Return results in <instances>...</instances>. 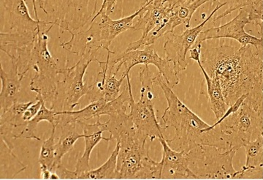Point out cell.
Here are the masks:
<instances>
[{
	"instance_id": "26",
	"label": "cell",
	"mask_w": 263,
	"mask_h": 180,
	"mask_svg": "<svg viewBox=\"0 0 263 180\" xmlns=\"http://www.w3.org/2000/svg\"><path fill=\"white\" fill-rule=\"evenodd\" d=\"M117 74L114 71H108L107 74L104 85V100L106 102L116 99L120 95L121 86L124 79H127V74L124 72L119 79H117Z\"/></svg>"
},
{
	"instance_id": "16",
	"label": "cell",
	"mask_w": 263,
	"mask_h": 180,
	"mask_svg": "<svg viewBox=\"0 0 263 180\" xmlns=\"http://www.w3.org/2000/svg\"><path fill=\"white\" fill-rule=\"evenodd\" d=\"M159 141L162 146L161 179H198L189 166L186 152L173 150L164 137Z\"/></svg>"
},
{
	"instance_id": "22",
	"label": "cell",
	"mask_w": 263,
	"mask_h": 180,
	"mask_svg": "<svg viewBox=\"0 0 263 180\" xmlns=\"http://www.w3.org/2000/svg\"><path fill=\"white\" fill-rule=\"evenodd\" d=\"M209 2L218 3L219 0H190L184 4L176 7L173 10L172 14L168 21L171 29L174 31L175 28L181 24H184L186 29L190 27V21L195 12L200 6Z\"/></svg>"
},
{
	"instance_id": "32",
	"label": "cell",
	"mask_w": 263,
	"mask_h": 180,
	"mask_svg": "<svg viewBox=\"0 0 263 180\" xmlns=\"http://www.w3.org/2000/svg\"><path fill=\"white\" fill-rule=\"evenodd\" d=\"M35 1L36 0H32L33 8H34V15H35L36 20H40L39 18H38L37 7H36Z\"/></svg>"
},
{
	"instance_id": "28",
	"label": "cell",
	"mask_w": 263,
	"mask_h": 180,
	"mask_svg": "<svg viewBox=\"0 0 263 180\" xmlns=\"http://www.w3.org/2000/svg\"><path fill=\"white\" fill-rule=\"evenodd\" d=\"M119 0H103V4H102L101 8L99 12L95 15L94 18L91 20V23L95 22V19L103 14L110 15L114 12L115 5L117 4Z\"/></svg>"
},
{
	"instance_id": "29",
	"label": "cell",
	"mask_w": 263,
	"mask_h": 180,
	"mask_svg": "<svg viewBox=\"0 0 263 180\" xmlns=\"http://www.w3.org/2000/svg\"><path fill=\"white\" fill-rule=\"evenodd\" d=\"M53 172L57 173L60 179H77L78 175L76 171H72L66 169L63 164H60L53 169Z\"/></svg>"
},
{
	"instance_id": "19",
	"label": "cell",
	"mask_w": 263,
	"mask_h": 180,
	"mask_svg": "<svg viewBox=\"0 0 263 180\" xmlns=\"http://www.w3.org/2000/svg\"><path fill=\"white\" fill-rule=\"evenodd\" d=\"M77 122L59 123L55 124L57 129L60 130V136L56 141L55 150V163L51 171L62 164V160L66 154L73 150L74 145L79 138H84V133H79L76 130Z\"/></svg>"
},
{
	"instance_id": "25",
	"label": "cell",
	"mask_w": 263,
	"mask_h": 180,
	"mask_svg": "<svg viewBox=\"0 0 263 180\" xmlns=\"http://www.w3.org/2000/svg\"><path fill=\"white\" fill-rule=\"evenodd\" d=\"M56 125H53L51 136L43 141L40 152L38 163L40 165L46 166L52 170L55 163V150H56Z\"/></svg>"
},
{
	"instance_id": "1",
	"label": "cell",
	"mask_w": 263,
	"mask_h": 180,
	"mask_svg": "<svg viewBox=\"0 0 263 180\" xmlns=\"http://www.w3.org/2000/svg\"><path fill=\"white\" fill-rule=\"evenodd\" d=\"M200 62L208 75L219 81L229 106L249 95L252 80L258 75V62L248 46L235 47L226 43L201 46Z\"/></svg>"
},
{
	"instance_id": "24",
	"label": "cell",
	"mask_w": 263,
	"mask_h": 180,
	"mask_svg": "<svg viewBox=\"0 0 263 180\" xmlns=\"http://www.w3.org/2000/svg\"><path fill=\"white\" fill-rule=\"evenodd\" d=\"M46 102H43L42 106L38 113L34 116V118L27 122L24 131L21 133L19 138L41 141V138L38 137L36 134V130H37L38 124L42 121H47L52 126L55 125L57 121V112L53 109H48L46 106Z\"/></svg>"
},
{
	"instance_id": "2",
	"label": "cell",
	"mask_w": 263,
	"mask_h": 180,
	"mask_svg": "<svg viewBox=\"0 0 263 180\" xmlns=\"http://www.w3.org/2000/svg\"><path fill=\"white\" fill-rule=\"evenodd\" d=\"M153 81L162 90L167 102V108L164 111L162 119L164 128H174V137L166 139L173 150L187 152L198 145H209L222 150H230L221 136L219 126L209 131L211 125L204 122L178 98L160 73L153 78Z\"/></svg>"
},
{
	"instance_id": "18",
	"label": "cell",
	"mask_w": 263,
	"mask_h": 180,
	"mask_svg": "<svg viewBox=\"0 0 263 180\" xmlns=\"http://www.w3.org/2000/svg\"><path fill=\"white\" fill-rule=\"evenodd\" d=\"M0 78L2 81L0 111L2 114L11 107L15 102L18 101L23 79L19 76L16 65L12 63L11 68L8 72L5 70L3 64H1Z\"/></svg>"
},
{
	"instance_id": "7",
	"label": "cell",
	"mask_w": 263,
	"mask_h": 180,
	"mask_svg": "<svg viewBox=\"0 0 263 180\" xmlns=\"http://www.w3.org/2000/svg\"><path fill=\"white\" fill-rule=\"evenodd\" d=\"M148 65H144L140 73L141 83V98L135 101L132 95L129 105L132 121L141 136L150 138L151 141L164 137L162 128L159 123L155 109V95L153 84H155Z\"/></svg>"
},
{
	"instance_id": "21",
	"label": "cell",
	"mask_w": 263,
	"mask_h": 180,
	"mask_svg": "<svg viewBox=\"0 0 263 180\" xmlns=\"http://www.w3.org/2000/svg\"><path fill=\"white\" fill-rule=\"evenodd\" d=\"M120 145L117 142L115 149L112 152L108 160L104 163L98 169L81 173L78 176V179L102 180V179H120L117 170V157L119 155Z\"/></svg>"
},
{
	"instance_id": "17",
	"label": "cell",
	"mask_w": 263,
	"mask_h": 180,
	"mask_svg": "<svg viewBox=\"0 0 263 180\" xmlns=\"http://www.w3.org/2000/svg\"><path fill=\"white\" fill-rule=\"evenodd\" d=\"M77 124L82 128L83 133L84 134L85 147L84 153L80 158L78 159L76 165V172L78 176L81 173L91 170L89 165L90 157L91 152L95 147L98 145L102 140L106 141H111V138H105L103 136V133L105 132L103 123L100 122V117L95 123L89 124L84 121H79Z\"/></svg>"
},
{
	"instance_id": "30",
	"label": "cell",
	"mask_w": 263,
	"mask_h": 180,
	"mask_svg": "<svg viewBox=\"0 0 263 180\" xmlns=\"http://www.w3.org/2000/svg\"><path fill=\"white\" fill-rule=\"evenodd\" d=\"M41 179L47 180L51 179L52 171L46 166H41Z\"/></svg>"
},
{
	"instance_id": "8",
	"label": "cell",
	"mask_w": 263,
	"mask_h": 180,
	"mask_svg": "<svg viewBox=\"0 0 263 180\" xmlns=\"http://www.w3.org/2000/svg\"><path fill=\"white\" fill-rule=\"evenodd\" d=\"M98 60V57L92 55H84L81 57L74 66L61 68V79L57 85L56 97L51 105V109L57 112L72 111L79 105L81 98L89 91L90 86L84 81L86 69L91 62Z\"/></svg>"
},
{
	"instance_id": "23",
	"label": "cell",
	"mask_w": 263,
	"mask_h": 180,
	"mask_svg": "<svg viewBox=\"0 0 263 180\" xmlns=\"http://www.w3.org/2000/svg\"><path fill=\"white\" fill-rule=\"evenodd\" d=\"M144 8V5H142L140 9L135 12L133 14L129 16L124 17L118 20H113L109 17V15L103 14L100 15V23L102 27L107 34L109 42L112 43V41L115 39L119 34L123 33L128 29L133 28V20L138 16Z\"/></svg>"
},
{
	"instance_id": "4",
	"label": "cell",
	"mask_w": 263,
	"mask_h": 180,
	"mask_svg": "<svg viewBox=\"0 0 263 180\" xmlns=\"http://www.w3.org/2000/svg\"><path fill=\"white\" fill-rule=\"evenodd\" d=\"M53 27L41 31L35 38L31 62L34 76L29 84L32 92L42 97L45 102L51 105L54 101L57 85L61 79V68L48 48V33Z\"/></svg>"
},
{
	"instance_id": "12",
	"label": "cell",
	"mask_w": 263,
	"mask_h": 180,
	"mask_svg": "<svg viewBox=\"0 0 263 180\" xmlns=\"http://www.w3.org/2000/svg\"><path fill=\"white\" fill-rule=\"evenodd\" d=\"M227 4V3H220L218 2L214 10L202 23L193 28L186 29L182 34L172 33L171 38H168L164 43V51L165 52V59L173 64L176 74H179V73L186 70L188 65V62L186 60L188 51L195 45L197 37L200 32L203 31L204 27L207 22L212 19L213 15L215 14L217 10Z\"/></svg>"
},
{
	"instance_id": "10",
	"label": "cell",
	"mask_w": 263,
	"mask_h": 180,
	"mask_svg": "<svg viewBox=\"0 0 263 180\" xmlns=\"http://www.w3.org/2000/svg\"><path fill=\"white\" fill-rule=\"evenodd\" d=\"M123 65L125 66L126 74H129L131 69L138 65H155L159 70V73L163 76L164 81L171 88L179 84L178 74L175 72L173 64L166 59H162L156 51L153 45L145 46L143 49H136L122 53L112 52L109 59L108 71H114L117 66L115 73L122 68Z\"/></svg>"
},
{
	"instance_id": "5",
	"label": "cell",
	"mask_w": 263,
	"mask_h": 180,
	"mask_svg": "<svg viewBox=\"0 0 263 180\" xmlns=\"http://www.w3.org/2000/svg\"><path fill=\"white\" fill-rule=\"evenodd\" d=\"M99 0H38L48 22L69 33L83 29L97 14Z\"/></svg>"
},
{
	"instance_id": "11",
	"label": "cell",
	"mask_w": 263,
	"mask_h": 180,
	"mask_svg": "<svg viewBox=\"0 0 263 180\" xmlns=\"http://www.w3.org/2000/svg\"><path fill=\"white\" fill-rule=\"evenodd\" d=\"M0 5L1 32L37 35L41 31L55 26L48 21L33 19L25 0H0Z\"/></svg>"
},
{
	"instance_id": "15",
	"label": "cell",
	"mask_w": 263,
	"mask_h": 180,
	"mask_svg": "<svg viewBox=\"0 0 263 180\" xmlns=\"http://www.w3.org/2000/svg\"><path fill=\"white\" fill-rule=\"evenodd\" d=\"M70 34L72 38L70 41L62 43L61 47L76 56L92 55L98 57L101 50L110 49L104 40L100 22L90 24L89 28L86 30L72 32Z\"/></svg>"
},
{
	"instance_id": "20",
	"label": "cell",
	"mask_w": 263,
	"mask_h": 180,
	"mask_svg": "<svg viewBox=\"0 0 263 180\" xmlns=\"http://www.w3.org/2000/svg\"><path fill=\"white\" fill-rule=\"evenodd\" d=\"M196 62L200 68L201 69L202 74L205 78V83H206V89L204 91L202 90L201 94L206 93L211 109L214 112L216 119L219 120L224 115L230 106L224 99L222 88H221L219 81L212 79L210 76L208 75L206 71L202 66L201 62H200V59L197 60Z\"/></svg>"
},
{
	"instance_id": "27",
	"label": "cell",
	"mask_w": 263,
	"mask_h": 180,
	"mask_svg": "<svg viewBox=\"0 0 263 180\" xmlns=\"http://www.w3.org/2000/svg\"><path fill=\"white\" fill-rule=\"evenodd\" d=\"M227 3L230 5L229 8H228L222 14L218 15L216 18H213L214 22H217L221 19L226 18L235 10L242 9L248 5H252V7H254L263 4V0H229Z\"/></svg>"
},
{
	"instance_id": "31",
	"label": "cell",
	"mask_w": 263,
	"mask_h": 180,
	"mask_svg": "<svg viewBox=\"0 0 263 180\" xmlns=\"http://www.w3.org/2000/svg\"><path fill=\"white\" fill-rule=\"evenodd\" d=\"M166 1L172 5L174 8H176V7L180 6V5L184 4V3H186V2L190 1V0H166Z\"/></svg>"
},
{
	"instance_id": "9",
	"label": "cell",
	"mask_w": 263,
	"mask_h": 180,
	"mask_svg": "<svg viewBox=\"0 0 263 180\" xmlns=\"http://www.w3.org/2000/svg\"><path fill=\"white\" fill-rule=\"evenodd\" d=\"M144 8L133 25V30L142 31V37L136 42L129 43L125 51L139 49L153 45L162 36L167 33L166 24L172 14L174 8L166 0H146Z\"/></svg>"
},
{
	"instance_id": "6",
	"label": "cell",
	"mask_w": 263,
	"mask_h": 180,
	"mask_svg": "<svg viewBox=\"0 0 263 180\" xmlns=\"http://www.w3.org/2000/svg\"><path fill=\"white\" fill-rule=\"evenodd\" d=\"M236 150H222L198 145L186 152L189 166L198 179H233L238 176L233 166Z\"/></svg>"
},
{
	"instance_id": "3",
	"label": "cell",
	"mask_w": 263,
	"mask_h": 180,
	"mask_svg": "<svg viewBox=\"0 0 263 180\" xmlns=\"http://www.w3.org/2000/svg\"><path fill=\"white\" fill-rule=\"evenodd\" d=\"M146 140L136 127L123 131L116 139L120 145L117 157L120 179H155L158 163L151 158Z\"/></svg>"
},
{
	"instance_id": "14",
	"label": "cell",
	"mask_w": 263,
	"mask_h": 180,
	"mask_svg": "<svg viewBox=\"0 0 263 180\" xmlns=\"http://www.w3.org/2000/svg\"><path fill=\"white\" fill-rule=\"evenodd\" d=\"M249 22V15L247 10L240 9L235 18L226 24L203 30L197 37L196 42L194 46L201 45L202 43L210 40L231 38L238 41L240 44L247 46L248 44L260 46L262 40L257 39L246 33L245 28L246 24Z\"/></svg>"
},
{
	"instance_id": "13",
	"label": "cell",
	"mask_w": 263,
	"mask_h": 180,
	"mask_svg": "<svg viewBox=\"0 0 263 180\" xmlns=\"http://www.w3.org/2000/svg\"><path fill=\"white\" fill-rule=\"evenodd\" d=\"M37 35L17 32H1L0 48L16 65L19 76L24 79L30 69L32 49Z\"/></svg>"
}]
</instances>
